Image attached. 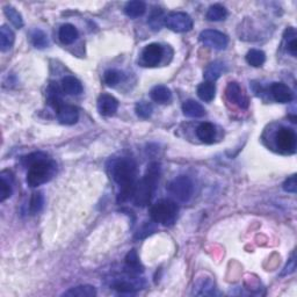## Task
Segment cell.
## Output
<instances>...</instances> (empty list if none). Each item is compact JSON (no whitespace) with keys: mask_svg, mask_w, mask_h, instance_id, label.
<instances>
[{"mask_svg":"<svg viewBox=\"0 0 297 297\" xmlns=\"http://www.w3.org/2000/svg\"><path fill=\"white\" fill-rule=\"evenodd\" d=\"M22 164L28 167L27 183L31 188L50 181L57 172V165L43 152H34L22 158Z\"/></svg>","mask_w":297,"mask_h":297,"instance_id":"6da1fadb","label":"cell"},{"mask_svg":"<svg viewBox=\"0 0 297 297\" xmlns=\"http://www.w3.org/2000/svg\"><path fill=\"white\" fill-rule=\"evenodd\" d=\"M110 173L114 181L121 188L118 201L124 202L130 199L136 186V174L137 167L136 163L131 158H118L112 162Z\"/></svg>","mask_w":297,"mask_h":297,"instance_id":"7a4b0ae2","label":"cell"},{"mask_svg":"<svg viewBox=\"0 0 297 297\" xmlns=\"http://www.w3.org/2000/svg\"><path fill=\"white\" fill-rule=\"evenodd\" d=\"M160 176V164L159 163H151L147 166L145 174L139 182L136 183L132 193V201L135 206L144 208L150 203L152 196L155 194L157 183L159 181Z\"/></svg>","mask_w":297,"mask_h":297,"instance_id":"3957f363","label":"cell"},{"mask_svg":"<svg viewBox=\"0 0 297 297\" xmlns=\"http://www.w3.org/2000/svg\"><path fill=\"white\" fill-rule=\"evenodd\" d=\"M179 207L172 200H159L150 208V217L164 227L173 226L178 217Z\"/></svg>","mask_w":297,"mask_h":297,"instance_id":"277c9868","label":"cell"},{"mask_svg":"<svg viewBox=\"0 0 297 297\" xmlns=\"http://www.w3.org/2000/svg\"><path fill=\"white\" fill-rule=\"evenodd\" d=\"M170 194L179 202H188L194 192V184L190 176L180 175L172 180L167 187Z\"/></svg>","mask_w":297,"mask_h":297,"instance_id":"5b68a950","label":"cell"},{"mask_svg":"<svg viewBox=\"0 0 297 297\" xmlns=\"http://www.w3.org/2000/svg\"><path fill=\"white\" fill-rule=\"evenodd\" d=\"M164 25L175 33H186L193 28V19L183 12H172L165 17Z\"/></svg>","mask_w":297,"mask_h":297,"instance_id":"8992f818","label":"cell"},{"mask_svg":"<svg viewBox=\"0 0 297 297\" xmlns=\"http://www.w3.org/2000/svg\"><path fill=\"white\" fill-rule=\"evenodd\" d=\"M200 41L204 46L211 48L215 50H224L229 44V39L222 31L215 29H206L200 34Z\"/></svg>","mask_w":297,"mask_h":297,"instance_id":"52a82bcc","label":"cell"},{"mask_svg":"<svg viewBox=\"0 0 297 297\" xmlns=\"http://www.w3.org/2000/svg\"><path fill=\"white\" fill-rule=\"evenodd\" d=\"M275 143L281 151L294 152L296 147V134L289 128H281L275 135Z\"/></svg>","mask_w":297,"mask_h":297,"instance_id":"ba28073f","label":"cell"},{"mask_svg":"<svg viewBox=\"0 0 297 297\" xmlns=\"http://www.w3.org/2000/svg\"><path fill=\"white\" fill-rule=\"evenodd\" d=\"M164 55L163 47L158 43H151L144 48L142 53V64L144 66L154 67L160 63Z\"/></svg>","mask_w":297,"mask_h":297,"instance_id":"9c48e42d","label":"cell"},{"mask_svg":"<svg viewBox=\"0 0 297 297\" xmlns=\"http://www.w3.org/2000/svg\"><path fill=\"white\" fill-rule=\"evenodd\" d=\"M226 94L229 101L235 103V105H237L238 107L244 108V109L248 107V99L243 93L242 87H240L238 83L236 82L229 83L226 90Z\"/></svg>","mask_w":297,"mask_h":297,"instance_id":"30bf717a","label":"cell"},{"mask_svg":"<svg viewBox=\"0 0 297 297\" xmlns=\"http://www.w3.org/2000/svg\"><path fill=\"white\" fill-rule=\"evenodd\" d=\"M57 118L58 121L62 124H66V126H72L78 122L79 119V110L77 107L71 105H64L62 103L57 109Z\"/></svg>","mask_w":297,"mask_h":297,"instance_id":"8fae6325","label":"cell"},{"mask_svg":"<svg viewBox=\"0 0 297 297\" xmlns=\"http://www.w3.org/2000/svg\"><path fill=\"white\" fill-rule=\"evenodd\" d=\"M119 108V101L113 95L101 94L98 99V110L102 116H113Z\"/></svg>","mask_w":297,"mask_h":297,"instance_id":"7c38bea8","label":"cell"},{"mask_svg":"<svg viewBox=\"0 0 297 297\" xmlns=\"http://www.w3.org/2000/svg\"><path fill=\"white\" fill-rule=\"evenodd\" d=\"M271 94L276 102L287 103L294 99V93L290 87L283 83H274L271 86Z\"/></svg>","mask_w":297,"mask_h":297,"instance_id":"4fadbf2b","label":"cell"},{"mask_svg":"<svg viewBox=\"0 0 297 297\" xmlns=\"http://www.w3.org/2000/svg\"><path fill=\"white\" fill-rule=\"evenodd\" d=\"M196 135H198L199 139L206 144L214 143L216 138V128L214 124L209 122L201 123L196 129Z\"/></svg>","mask_w":297,"mask_h":297,"instance_id":"5bb4252c","label":"cell"},{"mask_svg":"<svg viewBox=\"0 0 297 297\" xmlns=\"http://www.w3.org/2000/svg\"><path fill=\"white\" fill-rule=\"evenodd\" d=\"M0 202L6 201L12 195V183H13V174L10 171H3L0 174Z\"/></svg>","mask_w":297,"mask_h":297,"instance_id":"9a60e30c","label":"cell"},{"mask_svg":"<svg viewBox=\"0 0 297 297\" xmlns=\"http://www.w3.org/2000/svg\"><path fill=\"white\" fill-rule=\"evenodd\" d=\"M62 90L69 95H79L83 93V84L73 76H66L62 79Z\"/></svg>","mask_w":297,"mask_h":297,"instance_id":"2e32d148","label":"cell"},{"mask_svg":"<svg viewBox=\"0 0 297 297\" xmlns=\"http://www.w3.org/2000/svg\"><path fill=\"white\" fill-rule=\"evenodd\" d=\"M182 112L184 116L193 119H199L206 115V109H204L201 103H199L195 100H187L182 105Z\"/></svg>","mask_w":297,"mask_h":297,"instance_id":"e0dca14e","label":"cell"},{"mask_svg":"<svg viewBox=\"0 0 297 297\" xmlns=\"http://www.w3.org/2000/svg\"><path fill=\"white\" fill-rule=\"evenodd\" d=\"M224 72H226V65H224L222 62H214L210 63L209 65L206 67L203 77L206 79V82L214 83L224 73Z\"/></svg>","mask_w":297,"mask_h":297,"instance_id":"ac0fdd59","label":"cell"},{"mask_svg":"<svg viewBox=\"0 0 297 297\" xmlns=\"http://www.w3.org/2000/svg\"><path fill=\"white\" fill-rule=\"evenodd\" d=\"M58 38L63 44H72L78 39L77 28L70 23H65L59 28Z\"/></svg>","mask_w":297,"mask_h":297,"instance_id":"d6986e66","label":"cell"},{"mask_svg":"<svg viewBox=\"0 0 297 297\" xmlns=\"http://www.w3.org/2000/svg\"><path fill=\"white\" fill-rule=\"evenodd\" d=\"M151 99L154 100L155 102L158 103H167L171 101L172 99V93L171 90L164 85H158L152 88L150 92Z\"/></svg>","mask_w":297,"mask_h":297,"instance_id":"ffe728a7","label":"cell"},{"mask_svg":"<svg viewBox=\"0 0 297 297\" xmlns=\"http://www.w3.org/2000/svg\"><path fill=\"white\" fill-rule=\"evenodd\" d=\"M15 41V35L13 30L9 28L7 26H3L0 28V50L3 53L10 50L12 47H13Z\"/></svg>","mask_w":297,"mask_h":297,"instance_id":"44dd1931","label":"cell"},{"mask_svg":"<svg viewBox=\"0 0 297 297\" xmlns=\"http://www.w3.org/2000/svg\"><path fill=\"white\" fill-rule=\"evenodd\" d=\"M146 6L143 2H139V0H134V2H129L126 4L124 6V13H126L129 18H139L145 13Z\"/></svg>","mask_w":297,"mask_h":297,"instance_id":"7402d4cb","label":"cell"},{"mask_svg":"<svg viewBox=\"0 0 297 297\" xmlns=\"http://www.w3.org/2000/svg\"><path fill=\"white\" fill-rule=\"evenodd\" d=\"M215 94H216V87L214 83L204 82L202 84H200L198 87V95L202 101H206V102L212 101V100L215 99Z\"/></svg>","mask_w":297,"mask_h":297,"instance_id":"603a6c76","label":"cell"},{"mask_svg":"<svg viewBox=\"0 0 297 297\" xmlns=\"http://www.w3.org/2000/svg\"><path fill=\"white\" fill-rule=\"evenodd\" d=\"M95 295H96L95 288L93 286H88V284L71 288L63 294V296H67V297H93Z\"/></svg>","mask_w":297,"mask_h":297,"instance_id":"cb8c5ba5","label":"cell"},{"mask_svg":"<svg viewBox=\"0 0 297 297\" xmlns=\"http://www.w3.org/2000/svg\"><path fill=\"white\" fill-rule=\"evenodd\" d=\"M112 288L119 292H122V294H131V292L140 289V284H136L129 280H116L112 284Z\"/></svg>","mask_w":297,"mask_h":297,"instance_id":"d4e9b609","label":"cell"},{"mask_svg":"<svg viewBox=\"0 0 297 297\" xmlns=\"http://www.w3.org/2000/svg\"><path fill=\"white\" fill-rule=\"evenodd\" d=\"M148 26L151 27L152 30L157 31L160 28L163 27L164 23H165V17H164V11L162 9H156L152 10L150 17L147 20Z\"/></svg>","mask_w":297,"mask_h":297,"instance_id":"484cf974","label":"cell"},{"mask_svg":"<svg viewBox=\"0 0 297 297\" xmlns=\"http://www.w3.org/2000/svg\"><path fill=\"white\" fill-rule=\"evenodd\" d=\"M228 17V11L224 6L219 5V4H215L209 7L208 10L206 18L209 20V21H222Z\"/></svg>","mask_w":297,"mask_h":297,"instance_id":"4316f807","label":"cell"},{"mask_svg":"<svg viewBox=\"0 0 297 297\" xmlns=\"http://www.w3.org/2000/svg\"><path fill=\"white\" fill-rule=\"evenodd\" d=\"M265 61H266V55L264 51L258 49H252L246 55V62L250 64L251 66L260 67L264 65Z\"/></svg>","mask_w":297,"mask_h":297,"instance_id":"83f0119b","label":"cell"},{"mask_svg":"<svg viewBox=\"0 0 297 297\" xmlns=\"http://www.w3.org/2000/svg\"><path fill=\"white\" fill-rule=\"evenodd\" d=\"M30 40L33 46L35 48H39V49H44V48H47L48 44H49L47 34L41 29H34L31 31Z\"/></svg>","mask_w":297,"mask_h":297,"instance_id":"f1b7e54d","label":"cell"},{"mask_svg":"<svg viewBox=\"0 0 297 297\" xmlns=\"http://www.w3.org/2000/svg\"><path fill=\"white\" fill-rule=\"evenodd\" d=\"M4 12H5V15L7 17V19L10 20L12 25H13L15 28H22L23 26V20L21 14L19 13V12L14 9V7L12 6H5L4 7Z\"/></svg>","mask_w":297,"mask_h":297,"instance_id":"f546056e","label":"cell"},{"mask_svg":"<svg viewBox=\"0 0 297 297\" xmlns=\"http://www.w3.org/2000/svg\"><path fill=\"white\" fill-rule=\"evenodd\" d=\"M284 40L287 41V50L291 56L296 57L297 55V40H296V33L294 28H288L284 33Z\"/></svg>","mask_w":297,"mask_h":297,"instance_id":"4dcf8cb0","label":"cell"},{"mask_svg":"<svg viewBox=\"0 0 297 297\" xmlns=\"http://www.w3.org/2000/svg\"><path fill=\"white\" fill-rule=\"evenodd\" d=\"M43 204H44V198L42 195V193L36 192L31 195L30 198V202H29V211L31 215H36L39 214L40 211L43 209Z\"/></svg>","mask_w":297,"mask_h":297,"instance_id":"1f68e13d","label":"cell"},{"mask_svg":"<svg viewBox=\"0 0 297 297\" xmlns=\"http://www.w3.org/2000/svg\"><path fill=\"white\" fill-rule=\"evenodd\" d=\"M126 265L127 267L129 268L130 271H134V272H142L143 271V267L142 265L139 263V258L137 255V252L135 250H131L129 253L127 254L126 256Z\"/></svg>","mask_w":297,"mask_h":297,"instance_id":"d6a6232c","label":"cell"},{"mask_svg":"<svg viewBox=\"0 0 297 297\" xmlns=\"http://www.w3.org/2000/svg\"><path fill=\"white\" fill-rule=\"evenodd\" d=\"M135 112L137 114L138 118L140 119H148L152 115V112H154V107L150 102L147 101H139L136 103Z\"/></svg>","mask_w":297,"mask_h":297,"instance_id":"836d02e7","label":"cell"},{"mask_svg":"<svg viewBox=\"0 0 297 297\" xmlns=\"http://www.w3.org/2000/svg\"><path fill=\"white\" fill-rule=\"evenodd\" d=\"M122 73L118 70H107L103 75V82L106 83L107 86L114 87L121 82Z\"/></svg>","mask_w":297,"mask_h":297,"instance_id":"e575fe53","label":"cell"},{"mask_svg":"<svg viewBox=\"0 0 297 297\" xmlns=\"http://www.w3.org/2000/svg\"><path fill=\"white\" fill-rule=\"evenodd\" d=\"M199 291H196V295H215V284L210 280H203L199 283Z\"/></svg>","mask_w":297,"mask_h":297,"instance_id":"d590c367","label":"cell"},{"mask_svg":"<svg viewBox=\"0 0 297 297\" xmlns=\"http://www.w3.org/2000/svg\"><path fill=\"white\" fill-rule=\"evenodd\" d=\"M154 220L152 222H148V223H145L144 226L139 229L138 232H137V236H136V238H145V237L150 236L151 234H154L156 228L154 226Z\"/></svg>","mask_w":297,"mask_h":297,"instance_id":"8d00e7d4","label":"cell"},{"mask_svg":"<svg viewBox=\"0 0 297 297\" xmlns=\"http://www.w3.org/2000/svg\"><path fill=\"white\" fill-rule=\"evenodd\" d=\"M282 188H283V191L287 192V193H292V194H294V193H296L297 192L296 175L294 174V175H291L290 178H288L286 181L283 182Z\"/></svg>","mask_w":297,"mask_h":297,"instance_id":"74e56055","label":"cell"},{"mask_svg":"<svg viewBox=\"0 0 297 297\" xmlns=\"http://www.w3.org/2000/svg\"><path fill=\"white\" fill-rule=\"evenodd\" d=\"M295 270H296V260H295V254L292 253L291 258L288 260L286 267L283 268V271H282V273H281V275L284 276V275L292 274V273L295 272Z\"/></svg>","mask_w":297,"mask_h":297,"instance_id":"f35d334b","label":"cell"}]
</instances>
